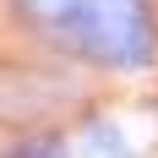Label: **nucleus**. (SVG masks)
Segmentation results:
<instances>
[{"label": "nucleus", "instance_id": "1", "mask_svg": "<svg viewBox=\"0 0 158 158\" xmlns=\"http://www.w3.org/2000/svg\"><path fill=\"white\" fill-rule=\"evenodd\" d=\"M33 27L55 38L65 55L104 65H147L153 60V16L147 0H16Z\"/></svg>", "mask_w": 158, "mask_h": 158}, {"label": "nucleus", "instance_id": "2", "mask_svg": "<svg viewBox=\"0 0 158 158\" xmlns=\"http://www.w3.org/2000/svg\"><path fill=\"white\" fill-rule=\"evenodd\" d=\"M0 158H65V142L44 131V136H22V142H11Z\"/></svg>", "mask_w": 158, "mask_h": 158}]
</instances>
